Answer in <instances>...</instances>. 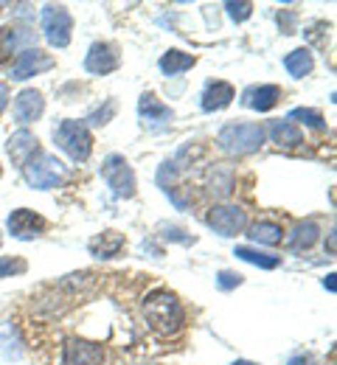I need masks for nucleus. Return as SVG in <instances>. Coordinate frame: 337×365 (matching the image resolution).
Returning <instances> with one entry per match:
<instances>
[{
	"label": "nucleus",
	"instance_id": "9",
	"mask_svg": "<svg viewBox=\"0 0 337 365\" xmlns=\"http://www.w3.org/2000/svg\"><path fill=\"white\" fill-rule=\"evenodd\" d=\"M53 68V59H51L46 51H40V48H28V51H23L20 56H17V62L11 65V79L14 82H23V79H28V76H37V73H43V71H48Z\"/></svg>",
	"mask_w": 337,
	"mask_h": 365
},
{
	"label": "nucleus",
	"instance_id": "28",
	"mask_svg": "<svg viewBox=\"0 0 337 365\" xmlns=\"http://www.w3.org/2000/svg\"><path fill=\"white\" fill-rule=\"evenodd\" d=\"M23 270H26V264H23V262L0 259V278H6V275H11V273H23Z\"/></svg>",
	"mask_w": 337,
	"mask_h": 365
},
{
	"label": "nucleus",
	"instance_id": "30",
	"mask_svg": "<svg viewBox=\"0 0 337 365\" xmlns=\"http://www.w3.org/2000/svg\"><path fill=\"white\" fill-rule=\"evenodd\" d=\"M6 104H9V88L0 82V113L6 110Z\"/></svg>",
	"mask_w": 337,
	"mask_h": 365
},
{
	"label": "nucleus",
	"instance_id": "18",
	"mask_svg": "<svg viewBox=\"0 0 337 365\" xmlns=\"http://www.w3.org/2000/svg\"><path fill=\"white\" fill-rule=\"evenodd\" d=\"M270 138H273V143L287 146V149H295V146L304 143V133L289 121H273L270 124Z\"/></svg>",
	"mask_w": 337,
	"mask_h": 365
},
{
	"label": "nucleus",
	"instance_id": "33",
	"mask_svg": "<svg viewBox=\"0 0 337 365\" xmlns=\"http://www.w3.org/2000/svg\"><path fill=\"white\" fill-rule=\"evenodd\" d=\"M234 365H253V363H244V360H237Z\"/></svg>",
	"mask_w": 337,
	"mask_h": 365
},
{
	"label": "nucleus",
	"instance_id": "20",
	"mask_svg": "<svg viewBox=\"0 0 337 365\" xmlns=\"http://www.w3.org/2000/svg\"><path fill=\"white\" fill-rule=\"evenodd\" d=\"M284 68H287L295 79H304L306 73H312V53L306 48L292 51V53H287V59H284Z\"/></svg>",
	"mask_w": 337,
	"mask_h": 365
},
{
	"label": "nucleus",
	"instance_id": "31",
	"mask_svg": "<svg viewBox=\"0 0 337 365\" xmlns=\"http://www.w3.org/2000/svg\"><path fill=\"white\" fill-rule=\"evenodd\" d=\"M289 365H315V363H312L309 357H295V360H292Z\"/></svg>",
	"mask_w": 337,
	"mask_h": 365
},
{
	"label": "nucleus",
	"instance_id": "11",
	"mask_svg": "<svg viewBox=\"0 0 337 365\" xmlns=\"http://www.w3.org/2000/svg\"><path fill=\"white\" fill-rule=\"evenodd\" d=\"M6 149H9V155H11V160L17 166H26L28 160H34L40 155V140L31 135L28 130H20V133H14V135L9 138Z\"/></svg>",
	"mask_w": 337,
	"mask_h": 365
},
{
	"label": "nucleus",
	"instance_id": "14",
	"mask_svg": "<svg viewBox=\"0 0 337 365\" xmlns=\"http://www.w3.org/2000/svg\"><path fill=\"white\" fill-rule=\"evenodd\" d=\"M234 88L228 85V82H211L205 93H202V110L205 113H214V110H222V107H228L231 101H234Z\"/></svg>",
	"mask_w": 337,
	"mask_h": 365
},
{
	"label": "nucleus",
	"instance_id": "1",
	"mask_svg": "<svg viewBox=\"0 0 337 365\" xmlns=\"http://www.w3.org/2000/svg\"><path fill=\"white\" fill-rule=\"evenodd\" d=\"M144 318L152 331L157 334H177L186 323V312L177 301V295H172L169 289H152L144 298Z\"/></svg>",
	"mask_w": 337,
	"mask_h": 365
},
{
	"label": "nucleus",
	"instance_id": "34",
	"mask_svg": "<svg viewBox=\"0 0 337 365\" xmlns=\"http://www.w3.org/2000/svg\"><path fill=\"white\" fill-rule=\"evenodd\" d=\"M0 245H3V233H0Z\"/></svg>",
	"mask_w": 337,
	"mask_h": 365
},
{
	"label": "nucleus",
	"instance_id": "5",
	"mask_svg": "<svg viewBox=\"0 0 337 365\" xmlns=\"http://www.w3.org/2000/svg\"><path fill=\"white\" fill-rule=\"evenodd\" d=\"M43 31H46V40L53 48H68L73 20H71L65 6H46L43 9Z\"/></svg>",
	"mask_w": 337,
	"mask_h": 365
},
{
	"label": "nucleus",
	"instance_id": "7",
	"mask_svg": "<svg viewBox=\"0 0 337 365\" xmlns=\"http://www.w3.org/2000/svg\"><path fill=\"white\" fill-rule=\"evenodd\" d=\"M59 365H104V349L98 343H90V340L71 337L62 346Z\"/></svg>",
	"mask_w": 337,
	"mask_h": 365
},
{
	"label": "nucleus",
	"instance_id": "27",
	"mask_svg": "<svg viewBox=\"0 0 337 365\" xmlns=\"http://www.w3.org/2000/svg\"><path fill=\"white\" fill-rule=\"evenodd\" d=\"M217 284H219V289H231V287H239L242 275L239 273H231V270H222Z\"/></svg>",
	"mask_w": 337,
	"mask_h": 365
},
{
	"label": "nucleus",
	"instance_id": "21",
	"mask_svg": "<svg viewBox=\"0 0 337 365\" xmlns=\"http://www.w3.org/2000/svg\"><path fill=\"white\" fill-rule=\"evenodd\" d=\"M247 236L253 242H259V245H279L281 236H284V230H281V225H276V222H256Z\"/></svg>",
	"mask_w": 337,
	"mask_h": 365
},
{
	"label": "nucleus",
	"instance_id": "6",
	"mask_svg": "<svg viewBox=\"0 0 337 365\" xmlns=\"http://www.w3.org/2000/svg\"><path fill=\"white\" fill-rule=\"evenodd\" d=\"M26 180L31 188H40V191H46V188H53L59 178H62V163L53 158V155H37L34 160H28L26 166Z\"/></svg>",
	"mask_w": 337,
	"mask_h": 365
},
{
	"label": "nucleus",
	"instance_id": "8",
	"mask_svg": "<svg viewBox=\"0 0 337 365\" xmlns=\"http://www.w3.org/2000/svg\"><path fill=\"white\" fill-rule=\"evenodd\" d=\"M205 222L217 230L219 236H237L247 225V217H244V211L237 208V205H217V208H211V214L205 217Z\"/></svg>",
	"mask_w": 337,
	"mask_h": 365
},
{
	"label": "nucleus",
	"instance_id": "24",
	"mask_svg": "<svg viewBox=\"0 0 337 365\" xmlns=\"http://www.w3.org/2000/svg\"><path fill=\"white\" fill-rule=\"evenodd\" d=\"M292 121H304V124H309V127H315V130H323V127H326L323 115H321L318 110H306V107L292 110V113H289V124H292Z\"/></svg>",
	"mask_w": 337,
	"mask_h": 365
},
{
	"label": "nucleus",
	"instance_id": "26",
	"mask_svg": "<svg viewBox=\"0 0 337 365\" xmlns=\"http://www.w3.org/2000/svg\"><path fill=\"white\" fill-rule=\"evenodd\" d=\"M14 43H17V34L11 29H0V59H6L11 53Z\"/></svg>",
	"mask_w": 337,
	"mask_h": 365
},
{
	"label": "nucleus",
	"instance_id": "10",
	"mask_svg": "<svg viewBox=\"0 0 337 365\" xmlns=\"http://www.w3.org/2000/svg\"><path fill=\"white\" fill-rule=\"evenodd\" d=\"M9 230L14 239H34L46 230V220L28 208H17L9 214Z\"/></svg>",
	"mask_w": 337,
	"mask_h": 365
},
{
	"label": "nucleus",
	"instance_id": "2",
	"mask_svg": "<svg viewBox=\"0 0 337 365\" xmlns=\"http://www.w3.org/2000/svg\"><path fill=\"white\" fill-rule=\"evenodd\" d=\"M217 143H219V149H225L231 155H250V152L261 149L264 130L259 124H228L219 130Z\"/></svg>",
	"mask_w": 337,
	"mask_h": 365
},
{
	"label": "nucleus",
	"instance_id": "19",
	"mask_svg": "<svg viewBox=\"0 0 337 365\" xmlns=\"http://www.w3.org/2000/svg\"><path fill=\"white\" fill-rule=\"evenodd\" d=\"M194 59L192 53H183V51H166L163 56H160V71L166 73V76H177V73H183V71H189L194 68Z\"/></svg>",
	"mask_w": 337,
	"mask_h": 365
},
{
	"label": "nucleus",
	"instance_id": "22",
	"mask_svg": "<svg viewBox=\"0 0 337 365\" xmlns=\"http://www.w3.org/2000/svg\"><path fill=\"white\" fill-rule=\"evenodd\" d=\"M234 256H239L242 262H250V264H256V267H261V270H273V267H279V262H281L279 256L259 253V250H253V247H237Z\"/></svg>",
	"mask_w": 337,
	"mask_h": 365
},
{
	"label": "nucleus",
	"instance_id": "32",
	"mask_svg": "<svg viewBox=\"0 0 337 365\" xmlns=\"http://www.w3.org/2000/svg\"><path fill=\"white\" fill-rule=\"evenodd\" d=\"M323 284H326V289H329V292H335V275H326V281H323Z\"/></svg>",
	"mask_w": 337,
	"mask_h": 365
},
{
	"label": "nucleus",
	"instance_id": "29",
	"mask_svg": "<svg viewBox=\"0 0 337 365\" xmlns=\"http://www.w3.org/2000/svg\"><path fill=\"white\" fill-rule=\"evenodd\" d=\"M113 113H115V104H113V101H107V110H104V113H101V110L93 113V115H90V124H107V118H110Z\"/></svg>",
	"mask_w": 337,
	"mask_h": 365
},
{
	"label": "nucleus",
	"instance_id": "13",
	"mask_svg": "<svg viewBox=\"0 0 337 365\" xmlns=\"http://www.w3.org/2000/svg\"><path fill=\"white\" fill-rule=\"evenodd\" d=\"M46 110V101L37 91H23L17 98H14V118L17 124H31L43 115Z\"/></svg>",
	"mask_w": 337,
	"mask_h": 365
},
{
	"label": "nucleus",
	"instance_id": "23",
	"mask_svg": "<svg viewBox=\"0 0 337 365\" xmlns=\"http://www.w3.org/2000/svg\"><path fill=\"white\" fill-rule=\"evenodd\" d=\"M315 239H318V225L315 222H304V225H298V228L292 230L289 247L292 250H306V247H312Z\"/></svg>",
	"mask_w": 337,
	"mask_h": 365
},
{
	"label": "nucleus",
	"instance_id": "3",
	"mask_svg": "<svg viewBox=\"0 0 337 365\" xmlns=\"http://www.w3.org/2000/svg\"><path fill=\"white\" fill-rule=\"evenodd\" d=\"M53 140L62 152L71 155V160L76 163H85L90 158V149H93V138L88 133V127L82 121H62L53 133Z\"/></svg>",
	"mask_w": 337,
	"mask_h": 365
},
{
	"label": "nucleus",
	"instance_id": "4",
	"mask_svg": "<svg viewBox=\"0 0 337 365\" xmlns=\"http://www.w3.org/2000/svg\"><path fill=\"white\" fill-rule=\"evenodd\" d=\"M101 178L104 182L113 188V194L130 200L135 194V172L130 169V163L121 158V155H110L101 166Z\"/></svg>",
	"mask_w": 337,
	"mask_h": 365
},
{
	"label": "nucleus",
	"instance_id": "16",
	"mask_svg": "<svg viewBox=\"0 0 337 365\" xmlns=\"http://www.w3.org/2000/svg\"><path fill=\"white\" fill-rule=\"evenodd\" d=\"M121 247H124V236L118 230H104L101 236H96L90 242V253L98 259H113V256L121 253Z\"/></svg>",
	"mask_w": 337,
	"mask_h": 365
},
{
	"label": "nucleus",
	"instance_id": "17",
	"mask_svg": "<svg viewBox=\"0 0 337 365\" xmlns=\"http://www.w3.org/2000/svg\"><path fill=\"white\" fill-rule=\"evenodd\" d=\"M138 110H141V115H144L149 124H169V121H172V110H169L166 104H160L152 93H144V96H141Z\"/></svg>",
	"mask_w": 337,
	"mask_h": 365
},
{
	"label": "nucleus",
	"instance_id": "12",
	"mask_svg": "<svg viewBox=\"0 0 337 365\" xmlns=\"http://www.w3.org/2000/svg\"><path fill=\"white\" fill-rule=\"evenodd\" d=\"M85 68H88V73H96V76L113 73V71L118 68V53H115V48L107 46V43H96V46L88 51V56H85Z\"/></svg>",
	"mask_w": 337,
	"mask_h": 365
},
{
	"label": "nucleus",
	"instance_id": "15",
	"mask_svg": "<svg viewBox=\"0 0 337 365\" xmlns=\"http://www.w3.org/2000/svg\"><path fill=\"white\" fill-rule=\"evenodd\" d=\"M279 98H281V91L276 88V85H261V88H253V91L244 93V104L247 107H253V110H259V113H267V110H273L276 104H279Z\"/></svg>",
	"mask_w": 337,
	"mask_h": 365
},
{
	"label": "nucleus",
	"instance_id": "25",
	"mask_svg": "<svg viewBox=\"0 0 337 365\" xmlns=\"http://www.w3.org/2000/svg\"><path fill=\"white\" fill-rule=\"evenodd\" d=\"M225 9H228V14L242 23V20H247L250 14H253V3H225Z\"/></svg>",
	"mask_w": 337,
	"mask_h": 365
}]
</instances>
